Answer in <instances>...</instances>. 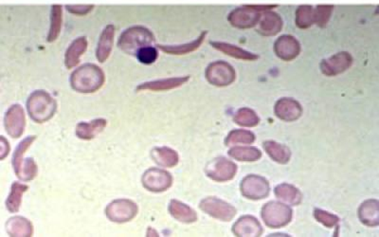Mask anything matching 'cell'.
Returning a JSON list of instances; mask_svg holds the SVG:
<instances>
[{"mask_svg":"<svg viewBox=\"0 0 379 237\" xmlns=\"http://www.w3.org/2000/svg\"><path fill=\"white\" fill-rule=\"evenodd\" d=\"M106 76L100 67L94 64L83 65L72 72L70 85L80 93H94L104 84Z\"/></svg>","mask_w":379,"mask_h":237,"instance_id":"1","label":"cell"},{"mask_svg":"<svg viewBox=\"0 0 379 237\" xmlns=\"http://www.w3.org/2000/svg\"><path fill=\"white\" fill-rule=\"evenodd\" d=\"M156 38L149 28L143 26L128 28L120 35L118 47L124 53L135 56L138 49L153 46Z\"/></svg>","mask_w":379,"mask_h":237,"instance_id":"2","label":"cell"},{"mask_svg":"<svg viewBox=\"0 0 379 237\" xmlns=\"http://www.w3.org/2000/svg\"><path fill=\"white\" fill-rule=\"evenodd\" d=\"M56 101L45 90H36L31 93L27 101L29 115L33 122L43 124L56 114Z\"/></svg>","mask_w":379,"mask_h":237,"instance_id":"3","label":"cell"},{"mask_svg":"<svg viewBox=\"0 0 379 237\" xmlns=\"http://www.w3.org/2000/svg\"><path fill=\"white\" fill-rule=\"evenodd\" d=\"M262 218L266 226L282 228L291 221L292 210L283 203L269 202L263 207Z\"/></svg>","mask_w":379,"mask_h":237,"instance_id":"4","label":"cell"},{"mask_svg":"<svg viewBox=\"0 0 379 237\" xmlns=\"http://www.w3.org/2000/svg\"><path fill=\"white\" fill-rule=\"evenodd\" d=\"M206 79L216 87H227L236 79L234 67L225 61H216L209 65L205 72Z\"/></svg>","mask_w":379,"mask_h":237,"instance_id":"5","label":"cell"},{"mask_svg":"<svg viewBox=\"0 0 379 237\" xmlns=\"http://www.w3.org/2000/svg\"><path fill=\"white\" fill-rule=\"evenodd\" d=\"M262 12L259 11L255 5H244L229 13L227 20L232 27L237 28H250L255 27L260 22Z\"/></svg>","mask_w":379,"mask_h":237,"instance_id":"6","label":"cell"},{"mask_svg":"<svg viewBox=\"0 0 379 237\" xmlns=\"http://www.w3.org/2000/svg\"><path fill=\"white\" fill-rule=\"evenodd\" d=\"M138 206L129 199H117L106 208V215L112 222L125 223L138 215Z\"/></svg>","mask_w":379,"mask_h":237,"instance_id":"7","label":"cell"},{"mask_svg":"<svg viewBox=\"0 0 379 237\" xmlns=\"http://www.w3.org/2000/svg\"><path fill=\"white\" fill-rule=\"evenodd\" d=\"M200 209L204 213L216 218V220L225 221H231L234 220L236 215V209L229 204V203L223 202V200L218 199V197H207L200 202Z\"/></svg>","mask_w":379,"mask_h":237,"instance_id":"8","label":"cell"},{"mask_svg":"<svg viewBox=\"0 0 379 237\" xmlns=\"http://www.w3.org/2000/svg\"><path fill=\"white\" fill-rule=\"evenodd\" d=\"M236 172V164L225 158H214L205 168V173L209 178L218 182L232 181Z\"/></svg>","mask_w":379,"mask_h":237,"instance_id":"9","label":"cell"},{"mask_svg":"<svg viewBox=\"0 0 379 237\" xmlns=\"http://www.w3.org/2000/svg\"><path fill=\"white\" fill-rule=\"evenodd\" d=\"M242 195L247 199L258 200L268 197L271 187L266 179L256 174H250L242 181Z\"/></svg>","mask_w":379,"mask_h":237,"instance_id":"10","label":"cell"},{"mask_svg":"<svg viewBox=\"0 0 379 237\" xmlns=\"http://www.w3.org/2000/svg\"><path fill=\"white\" fill-rule=\"evenodd\" d=\"M142 182L143 187L148 191L161 193L172 186L171 174L159 168H150L143 174Z\"/></svg>","mask_w":379,"mask_h":237,"instance_id":"11","label":"cell"},{"mask_svg":"<svg viewBox=\"0 0 379 237\" xmlns=\"http://www.w3.org/2000/svg\"><path fill=\"white\" fill-rule=\"evenodd\" d=\"M4 126L10 137L17 139L25 131L26 118L24 109L20 105H13L4 117Z\"/></svg>","mask_w":379,"mask_h":237,"instance_id":"12","label":"cell"},{"mask_svg":"<svg viewBox=\"0 0 379 237\" xmlns=\"http://www.w3.org/2000/svg\"><path fill=\"white\" fill-rule=\"evenodd\" d=\"M353 64V57L347 51H341L333 56L324 59L320 65L321 72L326 76L332 77L344 74Z\"/></svg>","mask_w":379,"mask_h":237,"instance_id":"13","label":"cell"},{"mask_svg":"<svg viewBox=\"0 0 379 237\" xmlns=\"http://www.w3.org/2000/svg\"><path fill=\"white\" fill-rule=\"evenodd\" d=\"M274 51L280 59L292 61L299 56L300 44L294 36L282 35L274 43Z\"/></svg>","mask_w":379,"mask_h":237,"instance_id":"14","label":"cell"},{"mask_svg":"<svg viewBox=\"0 0 379 237\" xmlns=\"http://www.w3.org/2000/svg\"><path fill=\"white\" fill-rule=\"evenodd\" d=\"M276 116L286 122H294L303 114L302 106L292 98H282L277 101L274 108Z\"/></svg>","mask_w":379,"mask_h":237,"instance_id":"15","label":"cell"},{"mask_svg":"<svg viewBox=\"0 0 379 237\" xmlns=\"http://www.w3.org/2000/svg\"><path fill=\"white\" fill-rule=\"evenodd\" d=\"M257 32L264 36H274L278 35L283 28V19L273 10L262 13L260 22L258 23Z\"/></svg>","mask_w":379,"mask_h":237,"instance_id":"16","label":"cell"},{"mask_svg":"<svg viewBox=\"0 0 379 237\" xmlns=\"http://www.w3.org/2000/svg\"><path fill=\"white\" fill-rule=\"evenodd\" d=\"M189 80L190 76H182L150 81V82L143 83V84H140L136 88V90L166 91L174 90V88H179L182 87V85L186 84Z\"/></svg>","mask_w":379,"mask_h":237,"instance_id":"17","label":"cell"},{"mask_svg":"<svg viewBox=\"0 0 379 237\" xmlns=\"http://www.w3.org/2000/svg\"><path fill=\"white\" fill-rule=\"evenodd\" d=\"M115 31H116L115 26L109 24L102 32L96 49V58L100 63H104L111 56L113 48Z\"/></svg>","mask_w":379,"mask_h":237,"instance_id":"18","label":"cell"},{"mask_svg":"<svg viewBox=\"0 0 379 237\" xmlns=\"http://www.w3.org/2000/svg\"><path fill=\"white\" fill-rule=\"evenodd\" d=\"M106 124L107 121L104 119H95L90 122H81L76 126V136L81 140H92L104 131Z\"/></svg>","mask_w":379,"mask_h":237,"instance_id":"19","label":"cell"},{"mask_svg":"<svg viewBox=\"0 0 379 237\" xmlns=\"http://www.w3.org/2000/svg\"><path fill=\"white\" fill-rule=\"evenodd\" d=\"M86 49H88V40L85 36L75 39L70 44L65 54V65L67 69H73L80 63L81 56L86 53Z\"/></svg>","mask_w":379,"mask_h":237,"instance_id":"20","label":"cell"},{"mask_svg":"<svg viewBox=\"0 0 379 237\" xmlns=\"http://www.w3.org/2000/svg\"><path fill=\"white\" fill-rule=\"evenodd\" d=\"M232 231L236 236H260L263 233L262 227L252 216H244L234 225Z\"/></svg>","mask_w":379,"mask_h":237,"instance_id":"21","label":"cell"},{"mask_svg":"<svg viewBox=\"0 0 379 237\" xmlns=\"http://www.w3.org/2000/svg\"><path fill=\"white\" fill-rule=\"evenodd\" d=\"M207 33V31H204L192 42L182 44V45H158V48L163 53L171 54V56H184V54L193 53L200 49L205 40Z\"/></svg>","mask_w":379,"mask_h":237,"instance_id":"22","label":"cell"},{"mask_svg":"<svg viewBox=\"0 0 379 237\" xmlns=\"http://www.w3.org/2000/svg\"><path fill=\"white\" fill-rule=\"evenodd\" d=\"M210 44L213 48L234 58L245 60V61H255L259 58L257 54L250 53L232 44L219 42V41H211Z\"/></svg>","mask_w":379,"mask_h":237,"instance_id":"23","label":"cell"},{"mask_svg":"<svg viewBox=\"0 0 379 237\" xmlns=\"http://www.w3.org/2000/svg\"><path fill=\"white\" fill-rule=\"evenodd\" d=\"M169 212L172 218L179 222L193 223L198 220V216L195 210H193L190 206L179 202V200L172 199L170 202Z\"/></svg>","mask_w":379,"mask_h":237,"instance_id":"24","label":"cell"},{"mask_svg":"<svg viewBox=\"0 0 379 237\" xmlns=\"http://www.w3.org/2000/svg\"><path fill=\"white\" fill-rule=\"evenodd\" d=\"M151 157L161 167L172 168L179 163L177 151L169 147H156L151 151Z\"/></svg>","mask_w":379,"mask_h":237,"instance_id":"25","label":"cell"},{"mask_svg":"<svg viewBox=\"0 0 379 237\" xmlns=\"http://www.w3.org/2000/svg\"><path fill=\"white\" fill-rule=\"evenodd\" d=\"M6 231L10 236H31L33 234V227L27 218L15 216L8 220Z\"/></svg>","mask_w":379,"mask_h":237,"instance_id":"26","label":"cell"},{"mask_svg":"<svg viewBox=\"0 0 379 237\" xmlns=\"http://www.w3.org/2000/svg\"><path fill=\"white\" fill-rule=\"evenodd\" d=\"M360 220L363 224L376 227L379 224V209L378 200H367L362 203L359 211Z\"/></svg>","mask_w":379,"mask_h":237,"instance_id":"27","label":"cell"},{"mask_svg":"<svg viewBox=\"0 0 379 237\" xmlns=\"http://www.w3.org/2000/svg\"><path fill=\"white\" fill-rule=\"evenodd\" d=\"M264 149L268 154L269 157L275 161L276 163L281 164H286L289 163L290 157H291V152L289 147L286 145H281L273 140H268L263 143Z\"/></svg>","mask_w":379,"mask_h":237,"instance_id":"28","label":"cell"},{"mask_svg":"<svg viewBox=\"0 0 379 237\" xmlns=\"http://www.w3.org/2000/svg\"><path fill=\"white\" fill-rule=\"evenodd\" d=\"M29 187L20 182H14L10 187L9 197L6 200V208L10 213H17L22 203V195L27 192Z\"/></svg>","mask_w":379,"mask_h":237,"instance_id":"29","label":"cell"},{"mask_svg":"<svg viewBox=\"0 0 379 237\" xmlns=\"http://www.w3.org/2000/svg\"><path fill=\"white\" fill-rule=\"evenodd\" d=\"M277 199L283 200L291 205H299L302 202V193L292 185L283 183L280 184L275 188Z\"/></svg>","mask_w":379,"mask_h":237,"instance_id":"30","label":"cell"},{"mask_svg":"<svg viewBox=\"0 0 379 237\" xmlns=\"http://www.w3.org/2000/svg\"><path fill=\"white\" fill-rule=\"evenodd\" d=\"M295 23L300 28H308L315 24V8L300 5L295 13Z\"/></svg>","mask_w":379,"mask_h":237,"instance_id":"31","label":"cell"},{"mask_svg":"<svg viewBox=\"0 0 379 237\" xmlns=\"http://www.w3.org/2000/svg\"><path fill=\"white\" fill-rule=\"evenodd\" d=\"M63 9L61 5H54L51 13V28L48 35V42H54L61 33Z\"/></svg>","mask_w":379,"mask_h":237,"instance_id":"32","label":"cell"},{"mask_svg":"<svg viewBox=\"0 0 379 237\" xmlns=\"http://www.w3.org/2000/svg\"><path fill=\"white\" fill-rule=\"evenodd\" d=\"M229 155L239 161H256L262 158V152L255 147H234L229 151Z\"/></svg>","mask_w":379,"mask_h":237,"instance_id":"33","label":"cell"},{"mask_svg":"<svg viewBox=\"0 0 379 237\" xmlns=\"http://www.w3.org/2000/svg\"><path fill=\"white\" fill-rule=\"evenodd\" d=\"M36 140V136H29L26 139L20 142L19 145L15 149L14 156H13V167L15 174H19L20 169L22 167V164L24 163V155L26 151L29 149Z\"/></svg>","mask_w":379,"mask_h":237,"instance_id":"34","label":"cell"},{"mask_svg":"<svg viewBox=\"0 0 379 237\" xmlns=\"http://www.w3.org/2000/svg\"><path fill=\"white\" fill-rule=\"evenodd\" d=\"M234 120L238 126L244 127L256 126L260 122V118L255 111L248 108H240L235 114Z\"/></svg>","mask_w":379,"mask_h":237,"instance_id":"35","label":"cell"},{"mask_svg":"<svg viewBox=\"0 0 379 237\" xmlns=\"http://www.w3.org/2000/svg\"><path fill=\"white\" fill-rule=\"evenodd\" d=\"M255 135L252 132L248 131V130L237 129L232 130L229 135H227L225 143L227 147L229 145H235L237 143H243V145H250V143L255 142Z\"/></svg>","mask_w":379,"mask_h":237,"instance_id":"36","label":"cell"},{"mask_svg":"<svg viewBox=\"0 0 379 237\" xmlns=\"http://www.w3.org/2000/svg\"><path fill=\"white\" fill-rule=\"evenodd\" d=\"M38 169L35 161H33V158H25L17 177L21 181H33L38 176Z\"/></svg>","mask_w":379,"mask_h":237,"instance_id":"37","label":"cell"},{"mask_svg":"<svg viewBox=\"0 0 379 237\" xmlns=\"http://www.w3.org/2000/svg\"><path fill=\"white\" fill-rule=\"evenodd\" d=\"M333 11V5H318L315 8V24L321 28L325 27Z\"/></svg>","mask_w":379,"mask_h":237,"instance_id":"38","label":"cell"},{"mask_svg":"<svg viewBox=\"0 0 379 237\" xmlns=\"http://www.w3.org/2000/svg\"><path fill=\"white\" fill-rule=\"evenodd\" d=\"M136 58L138 60V62L145 65H151L155 63L156 59L159 57L158 49L154 46H147L145 48L138 49V53L136 54Z\"/></svg>","mask_w":379,"mask_h":237,"instance_id":"39","label":"cell"},{"mask_svg":"<svg viewBox=\"0 0 379 237\" xmlns=\"http://www.w3.org/2000/svg\"><path fill=\"white\" fill-rule=\"evenodd\" d=\"M314 216L316 220L323 224V225L328 227V228H332L339 222V218L338 216L332 215V213L325 212L321 209H316L314 211Z\"/></svg>","mask_w":379,"mask_h":237,"instance_id":"40","label":"cell"},{"mask_svg":"<svg viewBox=\"0 0 379 237\" xmlns=\"http://www.w3.org/2000/svg\"><path fill=\"white\" fill-rule=\"evenodd\" d=\"M94 5H67V11L76 15H86L92 11Z\"/></svg>","mask_w":379,"mask_h":237,"instance_id":"41","label":"cell"},{"mask_svg":"<svg viewBox=\"0 0 379 237\" xmlns=\"http://www.w3.org/2000/svg\"><path fill=\"white\" fill-rule=\"evenodd\" d=\"M0 143H1V153H0L1 155H0V158L3 161L10 152V145L8 140H5L3 136H1V142Z\"/></svg>","mask_w":379,"mask_h":237,"instance_id":"42","label":"cell"}]
</instances>
